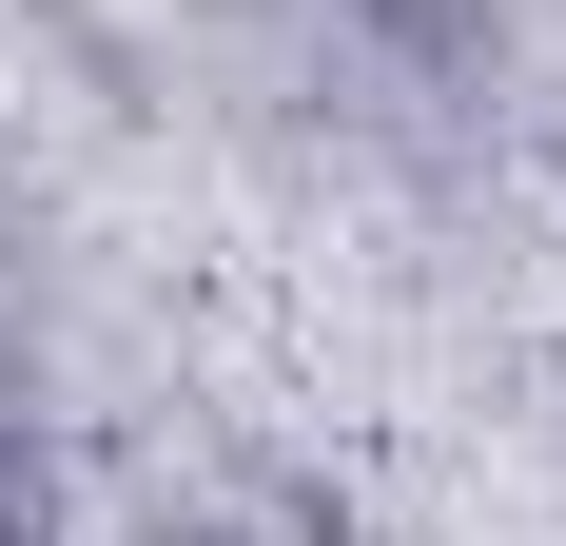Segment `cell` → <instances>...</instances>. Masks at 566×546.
I'll return each instance as SVG.
<instances>
[{"label":"cell","instance_id":"cell-1","mask_svg":"<svg viewBox=\"0 0 566 546\" xmlns=\"http://www.w3.org/2000/svg\"><path fill=\"white\" fill-rule=\"evenodd\" d=\"M0 546H40V430L0 410Z\"/></svg>","mask_w":566,"mask_h":546}]
</instances>
